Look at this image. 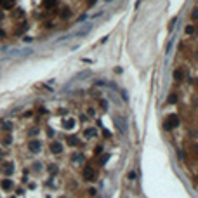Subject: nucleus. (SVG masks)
<instances>
[{"label":"nucleus","instance_id":"1","mask_svg":"<svg viewBox=\"0 0 198 198\" xmlns=\"http://www.w3.org/2000/svg\"><path fill=\"white\" fill-rule=\"evenodd\" d=\"M179 125V117L177 115H169L167 118H165V129L167 130H170V129H174V127H177Z\"/></svg>","mask_w":198,"mask_h":198},{"label":"nucleus","instance_id":"2","mask_svg":"<svg viewBox=\"0 0 198 198\" xmlns=\"http://www.w3.org/2000/svg\"><path fill=\"white\" fill-rule=\"evenodd\" d=\"M115 122H117L115 125L122 130V134H127V123H125V118H123V117H117Z\"/></svg>","mask_w":198,"mask_h":198},{"label":"nucleus","instance_id":"3","mask_svg":"<svg viewBox=\"0 0 198 198\" xmlns=\"http://www.w3.org/2000/svg\"><path fill=\"white\" fill-rule=\"evenodd\" d=\"M16 5V0H0V7L2 9H12Z\"/></svg>","mask_w":198,"mask_h":198},{"label":"nucleus","instance_id":"4","mask_svg":"<svg viewBox=\"0 0 198 198\" xmlns=\"http://www.w3.org/2000/svg\"><path fill=\"white\" fill-rule=\"evenodd\" d=\"M28 148H30V151H33V153H38V151H40V148H42V144H40V141H30Z\"/></svg>","mask_w":198,"mask_h":198},{"label":"nucleus","instance_id":"5","mask_svg":"<svg viewBox=\"0 0 198 198\" xmlns=\"http://www.w3.org/2000/svg\"><path fill=\"white\" fill-rule=\"evenodd\" d=\"M42 5L45 9H54L57 5V0H42Z\"/></svg>","mask_w":198,"mask_h":198},{"label":"nucleus","instance_id":"6","mask_svg":"<svg viewBox=\"0 0 198 198\" xmlns=\"http://www.w3.org/2000/svg\"><path fill=\"white\" fill-rule=\"evenodd\" d=\"M94 175H96V174H94V170H92L91 167H87V169L83 170V177H85V179H89V181H92V179H94Z\"/></svg>","mask_w":198,"mask_h":198},{"label":"nucleus","instance_id":"7","mask_svg":"<svg viewBox=\"0 0 198 198\" xmlns=\"http://www.w3.org/2000/svg\"><path fill=\"white\" fill-rule=\"evenodd\" d=\"M51 151L52 153H61L63 151V144L61 143H52L51 144Z\"/></svg>","mask_w":198,"mask_h":198},{"label":"nucleus","instance_id":"8","mask_svg":"<svg viewBox=\"0 0 198 198\" xmlns=\"http://www.w3.org/2000/svg\"><path fill=\"white\" fill-rule=\"evenodd\" d=\"M59 16L66 19V17H70V16H71V11H70L68 7H64V9H61V12H59Z\"/></svg>","mask_w":198,"mask_h":198},{"label":"nucleus","instance_id":"9","mask_svg":"<svg viewBox=\"0 0 198 198\" xmlns=\"http://www.w3.org/2000/svg\"><path fill=\"white\" fill-rule=\"evenodd\" d=\"M2 170H4V174H9V175H11V174L14 172V167H12V163H5Z\"/></svg>","mask_w":198,"mask_h":198},{"label":"nucleus","instance_id":"10","mask_svg":"<svg viewBox=\"0 0 198 198\" xmlns=\"http://www.w3.org/2000/svg\"><path fill=\"white\" fill-rule=\"evenodd\" d=\"M96 134H97V132H96L94 129H87V130H85V137H91V136L96 137Z\"/></svg>","mask_w":198,"mask_h":198},{"label":"nucleus","instance_id":"11","mask_svg":"<svg viewBox=\"0 0 198 198\" xmlns=\"http://www.w3.org/2000/svg\"><path fill=\"white\" fill-rule=\"evenodd\" d=\"M183 77H184V75H183L181 70H175V71H174V78H175V80H183Z\"/></svg>","mask_w":198,"mask_h":198},{"label":"nucleus","instance_id":"12","mask_svg":"<svg viewBox=\"0 0 198 198\" xmlns=\"http://www.w3.org/2000/svg\"><path fill=\"white\" fill-rule=\"evenodd\" d=\"M2 188H4V189H11V188H12V181H9V179H5V181L2 183Z\"/></svg>","mask_w":198,"mask_h":198},{"label":"nucleus","instance_id":"13","mask_svg":"<svg viewBox=\"0 0 198 198\" xmlns=\"http://www.w3.org/2000/svg\"><path fill=\"white\" fill-rule=\"evenodd\" d=\"M68 144H70V146H78V139H75V137H68Z\"/></svg>","mask_w":198,"mask_h":198},{"label":"nucleus","instance_id":"14","mask_svg":"<svg viewBox=\"0 0 198 198\" xmlns=\"http://www.w3.org/2000/svg\"><path fill=\"white\" fill-rule=\"evenodd\" d=\"M73 162H83V155H80V153H78V155H75V157H73Z\"/></svg>","mask_w":198,"mask_h":198},{"label":"nucleus","instance_id":"15","mask_svg":"<svg viewBox=\"0 0 198 198\" xmlns=\"http://www.w3.org/2000/svg\"><path fill=\"white\" fill-rule=\"evenodd\" d=\"M186 33H188V35H193V33H195V26H191V25L186 26Z\"/></svg>","mask_w":198,"mask_h":198},{"label":"nucleus","instance_id":"16","mask_svg":"<svg viewBox=\"0 0 198 198\" xmlns=\"http://www.w3.org/2000/svg\"><path fill=\"white\" fill-rule=\"evenodd\" d=\"M175 101H177V96H175V94H170V97H169V103H175Z\"/></svg>","mask_w":198,"mask_h":198},{"label":"nucleus","instance_id":"17","mask_svg":"<svg viewBox=\"0 0 198 198\" xmlns=\"http://www.w3.org/2000/svg\"><path fill=\"white\" fill-rule=\"evenodd\" d=\"M108 158H109V155H104V157H101V160H99V162H101V163H106V162H108Z\"/></svg>","mask_w":198,"mask_h":198},{"label":"nucleus","instance_id":"18","mask_svg":"<svg viewBox=\"0 0 198 198\" xmlns=\"http://www.w3.org/2000/svg\"><path fill=\"white\" fill-rule=\"evenodd\" d=\"M191 17H193V19H198V9H195V11L191 12Z\"/></svg>","mask_w":198,"mask_h":198},{"label":"nucleus","instance_id":"19","mask_svg":"<svg viewBox=\"0 0 198 198\" xmlns=\"http://www.w3.org/2000/svg\"><path fill=\"white\" fill-rule=\"evenodd\" d=\"M64 127H66V129H71V127H73V120H70V122H66V123H64Z\"/></svg>","mask_w":198,"mask_h":198},{"label":"nucleus","instance_id":"20","mask_svg":"<svg viewBox=\"0 0 198 198\" xmlns=\"http://www.w3.org/2000/svg\"><path fill=\"white\" fill-rule=\"evenodd\" d=\"M129 179L134 181V179H136V172H130V174H129Z\"/></svg>","mask_w":198,"mask_h":198},{"label":"nucleus","instance_id":"21","mask_svg":"<svg viewBox=\"0 0 198 198\" xmlns=\"http://www.w3.org/2000/svg\"><path fill=\"white\" fill-rule=\"evenodd\" d=\"M97 2V0H87V5H94Z\"/></svg>","mask_w":198,"mask_h":198}]
</instances>
